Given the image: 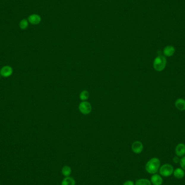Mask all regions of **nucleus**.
Returning <instances> with one entry per match:
<instances>
[{
    "label": "nucleus",
    "instance_id": "nucleus-1",
    "mask_svg": "<svg viewBox=\"0 0 185 185\" xmlns=\"http://www.w3.org/2000/svg\"><path fill=\"white\" fill-rule=\"evenodd\" d=\"M160 166V161L158 158H153L146 165V171L150 174H155L158 172Z\"/></svg>",
    "mask_w": 185,
    "mask_h": 185
},
{
    "label": "nucleus",
    "instance_id": "nucleus-2",
    "mask_svg": "<svg viewBox=\"0 0 185 185\" xmlns=\"http://www.w3.org/2000/svg\"><path fill=\"white\" fill-rule=\"evenodd\" d=\"M167 64V60L164 56H158L155 58L153 63L154 68L158 72H161L165 68Z\"/></svg>",
    "mask_w": 185,
    "mask_h": 185
},
{
    "label": "nucleus",
    "instance_id": "nucleus-3",
    "mask_svg": "<svg viewBox=\"0 0 185 185\" xmlns=\"http://www.w3.org/2000/svg\"><path fill=\"white\" fill-rule=\"evenodd\" d=\"M173 166L170 164H165L160 168V174L165 177L170 176L173 174Z\"/></svg>",
    "mask_w": 185,
    "mask_h": 185
},
{
    "label": "nucleus",
    "instance_id": "nucleus-4",
    "mask_svg": "<svg viewBox=\"0 0 185 185\" xmlns=\"http://www.w3.org/2000/svg\"><path fill=\"white\" fill-rule=\"evenodd\" d=\"M79 110L83 114H88L91 112V104L86 102L83 101L79 105Z\"/></svg>",
    "mask_w": 185,
    "mask_h": 185
},
{
    "label": "nucleus",
    "instance_id": "nucleus-5",
    "mask_svg": "<svg viewBox=\"0 0 185 185\" xmlns=\"http://www.w3.org/2000/svg\"><path fill=\"white\" fill-rule=\"evenodd\" d=\"M13 72L12 68L9 66H4L0 70V75L4 78H8L11 76Z\"/></svg>",
    "mask_w": 185,
    "mask_h": 185
},
{
    "label": "nucleus",
    "instance_id": "nucleus-6",
    "mask_svg": "<svg viewBox=\"0 0 185 185\" xmlns=\"http://www.w3.org/2000/svg\"><path fill=\"white\" fill-rule=\"evenodd\" d=\"M28 21L31 24L37 25V24H39L41 21V18L38 14H31V15L29 16L28 18Z\"/></svg>",
    "mask_w": 185,
    "mask_h": 185
},
{
    "label": "nucleus",
    "instance_id": "nucleus-7",
    "mask_svg": "<svg viewBox=\"0 0 185 185\" xmlns=\"http://www.w3.org/2000/svg\"><path fill=\"white\" fill-rule=\"evenodd\" d=\"M143 145L142 143L140 141H135L132 144V149L134 153L136 154H139L143 151Z\"/></svg>",
    "mask_w": 185,
    "mask_h": 185
},
{
    "label": "nucleus",
    "instance_id": "nucleus-8",
    "mask_svg": "<svg viewBox=\"0 0 185 185\" xmlns=\"http://www.w3.org/2000/svg\"><path fill=\"white\" fill-rule=\"evenodd\" d=\"M176 154L179 156H182L185 154V145L184 143H180L175 148Z\"/></svg>",
    "mask_w": 185,
    "mask_h": 185
},
{
    "label": "nucleus",
    "instance_id": "nucleus-9",
    "mask_svg": "<svg viewBox=\"0 0 185 185\" xmlns=\"http://www.w3.org/2000/svg\"><path fill=\"white\" fill-rule=\"evenodd\" d=\"M151 182L154 185H161L163 180L159 175L154 174L151 178Z\"/></svg>",
    "mask_w": 185,
    "mask_h": 185
},
{
    "label": "nucleus",
    "instance_id": "nucleus-10",
    "mask_svg": "<svg viewBox=\"0 0 185 185\" xmlns=\"http://www.w3.org/2000/svg\"><path fill=\"white\" fill-rule=\"evenodd\" d=\"M175 53V48L172 46H167L164 48V55L166 56H171Z\"/></svg>",
    "mask_w": 185,
    "mask_h": 185
},
{
    "label": "nucleus",
    "instance_id": "nucleus-11",
    "mask_svg": "<svg viewBox=\"0 0 185 185\" xmlns=\"http://www.w3.org/2000/svg\"><path fill=\"white\" fill-rule=\"evenodd\" d=\"M175 107L179 110H185V100L182 99H179L175 102Z\"/></svg>",
    "mask_w": 185,
    "mask_h": 185
},
{
    "label": "nucleus",
    "instance_id": "nucleus-12",
    "mask_svg": "<svg viewBox=\"0 0 185 185\" xmlns=\"http://www.w3.org/2000/svg\"><path fill=\"white\" fill-rule=\"evenodd\" d=\"M61 185H75V181L72 178L68 176L63 180Z\"/></svg>",
    "mask_w": 185,
    "mask_h": 185
},
{
    "label": "nucleus",
    "instance_id": "nucleus-13",
    "mask_svg": "<svg viewBox=\"0 0 185 185\" xmlns=\"http://www.w3.org/2000/svg\"><path fill=\"white\" fill-rule=\"evenodd\" d=\"M174 176L178 179H181L185 176L184 171L181 168H177L173 172Z\"/></svg>",
    "mask_w": 185,
    "mask_h": 185
},
{
    "label": "nucleus",
    "instance_id": "nucleus-14",
    "mask_svg": "<svg viewBox=\"0 0 185 185\" xmlns=\"http://www.w3.org/2000/svg\"><path fill=\"white\" fill-rule=\"evenodd\" d=\"M71 172H72V170H71L70 167H69V166H64V167H63V168L62 170V174L66 177L69 176L71 174Z\"/></svg>",
    "mask_w": 185,
    "mask_h": 185
},
{
    "label": "nucleus",
    "instance_id": "nucleus-15",
    "mask_svg": "<svg viewBox=\"0 0 185 185\" xmlns=\"http://www.w3.org/2000/svg\"><path fill=\"white\" fill-rule=\"evenodd\" d=\"M29 25V22L27 19H23L19 23V27L21 29H26L27 28Z\"/></svg>",
    "mask_w": 185,
    "mask_h": 185
},
{
    "label": "nucleus",
    "instance_id": "nucleus-16",
    "mask_svg": "<svg viewBox=\"0 0 185 185\" xmlns=\"http://www.w3.org/2000/svg\"><path fill=\"white\" fill-rule=\"evenodd\" d=\"M135 185H151V183L147 179H141L137 180Z\"/></svg>",
    "mask_w": 185,
    "mask_h": 185
},
{
    "label": "nucleus",
    "instance_id": "nucleus-17",
    "mask_svg": "<svg viewBox=\"0 0 185 185\" xmlns=\"http://www.w3.org/2000/svg\"><path fill=\"white\" fill-rule=\"evenodd\" d=\"M89 97V93H88V91H82L80 95V98L82 101H85L87 100Z\"/></svg>",
    "mask_w": 185,
    "mask_h": 185
},
{
    "label": "nucleus",
    "instance_id": "nucleus-18",
    "mask_svg": "<svg viewBox=\"0 0 185 185\" xmlns=\"http://www.w3.org/2000/svg\"><path fill=\"white\" fill-rule=\"evenodd\" d=\"M180 164L181 167H182V168H183V170H185V156L183 157V158L180 160Z\"/></svg>",
    "mask_w": 185,
    "mask_h": 185
},
{
    "label": "nucleus",
    "instance_id": "nucleus-19",
    "mask_svg": "<svg viewBox=\"0 0 185 185\" xmlns=\"http://www.w3.org/2000/svg\"><path fill=\"white\" fill-rule=\"evenodd\" d=\"M123 185H134V184L132 181L128 180V181H127L124 182Z\"/></svg>",
    "mask_w": 185,
    "mask_h": 185
},
{
    "label": "nucleus",
    "instance_id": "nucleus-20",
    "mask_svg": "<svg viewBox=\"0 0 185 185\" xmlns=\"http://www.w3.org/2000/svg\"><path fill=\"white\" fill-rule=\"evenodd\" d=\"M173 161L175 162V163H178L179 161V159L177 157H175L173 159Z\"/></svg>",
    "mask_w": 185,
    "mask_h": 185
},
{
    "label": "nucleus",
    "instance_id": "nucleus-21",
    "mask_svg": "<svg viewBox=\"0 0 185 185\" xmlns=\"http://www.w3.org/2000/svg\"><path fill=\"white\" fill-rule=\"evenodd\" d=\"M0 78H1V76H0Z\"/></svg>",
    "mask_w": 185,
    "mask_h": 185
}]
</instances>
